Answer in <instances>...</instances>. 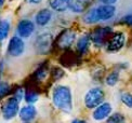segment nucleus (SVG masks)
I'll list each match as a JSON object with an SVG mask.
<instances>
[{"mask_svg": "<svg viewBox=\"0 0 132 123\" xmlns=\"http://www.w3.org/2000/svg\"><path fill=\"white\" fill-rule=\"evenodd\" d=\"M52 100L54 106L64 112L68 113L73 110V97L68 86L57 85L53 91Z\"/></svg>", "mask_w": 132, "mask_h": 123, "instance_id": "nucleus-1", "label": "nucleus"}, {"mask_svg": "<svg viewBox=\"0 0 132 123\" xmlns=\"http://www.w3.org/2000/svg\"><path fill=\"white\" fill-rule=\"evenodd\" d=\"M104 92L101 87H92L85 96V105L88 109H95L104 100Z\"/></svg>", "mask_w": 132, "mask_h": 123, "instance_id": "nucleus-2", "label": "nucleus"}, {"mask_svg": "<svg viewBox=\"0 0 132 123\" xmlns=\"http://www.w3.org/2000/svg\"><path fill=\"white\" fill-rule=\"evenodd\" d=\"M20 111V100L12 96L4 103L2 107V117L4 120H11L19 113Z\"/></svg>", "mask_w": 132, "mask_h": 123, "instance_id": "nucleus-3", "label": "nucleus"}, {"mask_svg": "<svg viewBox=\"0 0 132 123\" xmlns=\"http://www.w3.org/2000/svg\"><path fill=\"white\" fill-rule=\"evenodd\" d=\"M25 51V43L19 36H13L8 43V54L12 57H19Z\"/></svg>", "mask_w": 132, "mask_h": 123, "instance_id": "nucleus-4", "label": "nucleus"}, {"mask_svg": "<svg viewBox=\"0 0 132 123\" xmlns=\"http://www.w3.org/2000/svg\"><path fill=\"white\" fill-rule=\"evenodd\" d=\"M111 32H112V29L109 27H100V28H96L90 35L91 41L96 47H102L107 41V38Z\"/></svg>", "mask_w": 132, "mask_h": 123, "instance_id": "nucleus-5", "label": "nucleus"}, {"mask_svg": "<svg viewBox=\"0 0 132 123\" xmlns=\"http://www.w3.org/2000/svg\"><path fill=\"white\" fill-rule=\"evenodd\" d=\"M51 43H52V36L50 33H42V35L38 36L35 42L37 52L40 54L48 53L51 48Z\"/></svg>", "mask_w": 132, "mask_h": 123, "instance_id": "nucleus-6", "label": "nucleus"}, {"mask_svg": "<svg viewBox=\"0 0 132 123\" xmlns=\"http://www.w3.org/2000/svg\"><path fill=\"white\" fill-rule=\"evenodd\" d=\"M16 31H18L19 37H21L22 39L28 38L35 31V24L29 20H22L19 22L18 27H16Z\"/></svg>", "mask_w": 132, "mask_h": 123, "instance_id": "nucleus-7", "label": "nucleus"}, {"mask_svg": "<svg viewBox=\"0 0 132 123\" xmlns=\"http://www.w3.org/2000/svg\"><path fill=\"white\" fill-rule=\"evenodd\" d=\"M125 35L122 32H117L109 39L107 42V51L108 52H117L123 47L125 44Z\"/></svg>", "mask_w": 132, "mask_h": 123, "instance_id": "nucleus-8", "label": "nucleus"}, {"mask_svg": "<svg viewBox=\"0 0 132 123\" xmlns=\"http://www.w3.org/2000/svg\"><path fill=\"white\" fill-rule=\"evenodd\" d=\"M76 38V33L71 30H64L61 32V35L57 38V46L61 49H67L73 44Z\"/></svg>", "mask_w": 132, "mask_h": 123, "instance_id": "nucleus-9", "label": "nucleus"}, {"mask_svg": "<svg viewBox=\"0 0 132 123\" xmlns=\"http://www.w3.org/2000/svg\"><path fill=\"white\" fill-rule=\"evenodd\" d=\"M96 13L100 21H108L113 19L114 15L116 14V8H115V5L102 4L96 8Z\"/></svg>", "mask_w": 132, "mask_h": 123, "instance_id": "nucleus-10", "label": "nucleus"}, {"mask_svg": "<svg viewBox=\"0 0 132 123\" xmlns=\"http://www.w3.org/2000/svg\"><path fill=\"white\" fill-rule=\"evenodd\" d=\"M112 112V105L109 103H103L93 111V119L96 121H102L107 119Z\"/></svg>", "mask_w": 132, "mask_h": 123, "instance_id": "nucleus-11", "label": "nucleus"}, {"mask_svg": "<svg viewBox=\"0 0 132 123\" xmlns=\"http://www.w3.org/2000/svg\"><path fill=\"white\" fill-rule=\"evenodd\" d=\"M37 115V110L32 105H27L22 107L19 111V116H20V119L22 121H24L25 123H28L29 121L34 120L35 117Z\"/></svg>", "mask_w": 132, "mask_h": 123, "instance_id": "nucleus-12", "label": "nucleus"}, {"mask_svg": "<svg viewBox=\"0 0 132 123\" xmlns=\"http://www.w3.org/2000/svg\"><path fill=\"white\" fill-rule=\"evenodd\" d=\"M90 4V0H68V9L74 13H84Z\"/></svg>", "mask_w": 132, "mask_h": 123, "instance_id": "nucleus-13", "label": "nucleus"}, {"mask_svg": "<svg viewBox=\"0 0 132 123\" xmlns=\"http://www.w3.org/2000/svg\"><path fill=\"white\" fill-rule=\"evenodd\" d=\"M52 19V13L49 9H42L36 14V23L38 26H46Z\"/></svg>", "mask_w": 132, "mask_h": 123, "instance_id": "nucleus-14", "label": "nucleus"}, {"mask_svg": "<svg viewBox=\"0 0 132 123\" xmlns=\"http://www.w3.org/2000/svg\"><path fill=\"white\" fill-rule=\"evenodd\" d=\"M90 43H91V38H90V35H84L81 36L78 41H77V51L80 52V53H86L88 51V49L90 47Z\"/></svg>", "mask_w": 132, "mask_h": 123, "instance_id": "nucleus-15", "label": "nucleus"}, {"mask_svg": "<svg viewBox=\"0 0 132 123\" xmlns=\"http://www.w3.org/2000/svg\"><path fill=\"white\" fill-rule=\"evenodd\" d=\"M50 8L56 12H64L68 9V0H48Z\"/></svg>", "mask_w": 132, "mask_h": 123, "instance_id": "nucleus-16", "label": "nucleus"}, {"mask_svg": "<svg viewBox=\"0 0 132 123\" xmlns=\"http://www.w3.org/2000/svg\"><path fill=\"white\" fill-rule=\"evenodd\" d=\"M84 21L87 24H95L97 22H100L98 15L96 13V8H92L88 11L84 16Z\"/></svg>", "mask_w": 132, "mask_h": 123, "instance_id": "nucleus-17", "label": "nucleus"}, {"mask_svg": "<svg viewBox=\"0 0 132 123\" xmlns=\"http://www.w3.org/2000/svg\"><path fill=\"white\" fill-rule=\"evenodd\" d=\"M10 31V22L4 20L0 22V41H3L8 37Z\"/></svg>", "mask_w": 132, "mask_h": 123, "instance_id": "nucleus-18", "label": "nucleus"}, {"mask_svg": "<svg viewBox=\"0 0 132 123\" xmlns=\"http://www.w3.org/2000/svg\"><path fill=\"white\" fill-rule=\"evenodd\" d=\"M38 97H39V96H38V94L34 90H26L24 92V98H25V100L29 105L35 104L38 100Z\"/></svg>", "mask_w": 132, "mask_h": 123, "instance_id": "nucleus-19", "label": "nucleus"}, {"mask_svg": "<svg viewBox=\"0 0 132 123\" xmlns=\"http://www.w3.org/2000/svg\"><path fill=\"white\" fill-rule=\"evenodd\" d=\"M118 80H119V72L113 71L106 77V84L109 86H114L117 84Z\"/></svg>", "mask_w": 132, "mask_h": 123, "instance_id": "nucleus-20", "label": "nucleus"}, {"mask_svg": "<svg viewBox=\"0 0 132 123\" xmlns=\"http://www.w3.org/2000/svg\"><path fill=\"white\" fill-rule=\"evenodd\" d=\"M106 123H125V117L121 113L116 112L108 117L106 120Z\"/></svg>", "mask_w": 132, "mask_h": 123, "instance_id": "nucleus-21", "label": "nucleus"}, {"mask_svg": "<svg viewBox=\"0 0 132 123\" xmlns=\"http://www.w3.org/2000/svg\"><path fill=\"white\" fill-rule=\"evenodd\" d=\"M11 86L8 82H2L0 81V100L3 99L7 95L10 93Z\"/></svg>", "mask_w": 132, "mask_h": 123, "instance_id": "nucleus-22", "label": "nucleus"}, {"mask_svg": "<svg viewBox=\"0 0 132 123\" xmlns=\"http://www.w3.org/2000/svg\"><path fill=\"white\" fill-rule=\"evenodd\" d=\"M121 100L122 103L129 108H132V94L130 93H123L121 95Z\"/></svg>", "mask_w": 132, "mask_h": 123, "instance_id": "nucleus-23", "label": "nucleus"}, {"mask_svg": "<svg viewBox=\"0 0 132 123\" xmlns=\"http://www.w3.org/2000/svg\"><path fill=\"white\" fill-rule=\"evenodd\" d=\"M122 22L129 26H132V14H127L122 17Z\"/></svg>", "mask_w": 132, "mask_h": 123, "instance_id": "nucleus-24", "label": "nucleus"}, {"mask_svg": "<svg viewBox=\"0 0 132 123\" xmlns=\"http://www.w3.org/2000/svg\"><path fill=\"white\" fill-rule=\"evenodd\" d=\"M100 1L103 4H109V5H113L114 3L117 2V0H100Z\"/></svg>", "mask_w": 132, "mask_h": 123, "instance_id": "nucleus-25", "label": "nucleus"}, {"mask_svg": "<svg viewBox=\"0 0 132 123\" xmlns=\"http://www.w3.org/2000/svg\"><path fill=\"white\" fill-rule=\"evenodd\" d=\"M41 1L42 0H27V2L31 3V4H38V3H40Z\"/></svg>", "mask_w": 132, "mask_h": 123, "instance_id": "nucleus-26", "label": "nucleus"}, {"mask_svg": "<svg viewBox=\"0 0 132 123\" xmlns=\"http://www.w3.org/2000/svg\"><path fill=\"white\" fill-rule=\"evenodd\" d=\"M71 123H87L85 120H80V119H75Z\"/></svg>", "mask_w": 132, "mask_h": 123, "instance_id": "nucleus-27", "label": "nucleus"}, {"mask_svg": "<svg viewBox=\"0 0 132 123\" xmlns=\"http://www.w3.org/2000/svg\"><path fill=\"white\" fill-rule=\"evenodd\" d=\"M2 69H3V61L1 60V61H0V76H1V72H2Z\"/></svg>", "mask_w": 132, "mask_h": 123, "instance_id": "nucleus-28", "label": "nucleus"}, {"mask_svg": "<svg viewBox=\"0 0 132 123\" xmlns=\"http://www.w3.org/2000/svg\"><path fill=\"white\" fill-rule=\"evenodd\" d=\"M3 3H4V0H0V8L3 5Z\"/></svg>", "mask_w": 132, "mask_h": 123, "instance_id": "nucleus-29", "label": "nucleus"}]
</instances>
